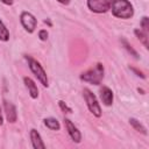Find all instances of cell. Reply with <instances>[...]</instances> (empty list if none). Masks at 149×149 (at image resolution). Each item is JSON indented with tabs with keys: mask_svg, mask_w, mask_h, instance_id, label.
Listing matches in <instances>:
<instances>
[{
	"mask_svg": "<svg viewBox=\"0 0 149 149\" xmlns=\"http://www.w3.org/2000/svg\"><path fill=\"white\" fill-rule=\"evenodd\" d=\"M29 135H30V142H31V146L34 149H44L45 148V144L41 137V134L35 128L30 129Z\"/></svg>",
	"mask_w": 149,
	"mask_h": 149,
	"instance_id": "10",
	"label": "cell"
},
{
	"mask_svg": "<svg viewBox=\"0 0 149 149\" xmlns=\"http://www.w3.org/2000/svg\"><path fill=\"white\" fill-rule=\"evenodd\" d=\"M10 35H9V30L7 29V27L5 26V23L2 22V20L0 19V41L2 42H7L9 40Z\"/></svg>",
	"mask_w": 149,
	"mask_h": 149,
	"instance_id": "15",
	"label": "cell"
},
{
	"mask_svg": "<svg viewBox=\"0 0 149 149\" xmlns=\"http://www.w3.org/2000/svg\"><path fill=\"white\" fill-rule=\"evenodd\" d=\"M43 122H44L45 127L49 128L50 130H59L61 129V123L55 118H45L43 120Z\"/></svg>",
	"mask_w": 149,
	"mask_h": 149,
	"instance_id": "12",
	"label": "cell"
},
{
	"mask_svg": "<svg viewBox=\"0 0 149 149\" xmlns=\"http://www.w3.org/2000/svg\"><path fill=\"white\" fill-rule=\"evenodd\" d=\"M140 29L142 31H144L146 34H149V19L148 16H143L141 19V22H140Z\"/></svg>",
	"mask_w": 149,
	"mask_h": 149,
	"instance_id": "17",
	"label": "cell"
},
{
	"mask_svg": "<svg viewBox=\"0 0 149 149\" xmlns=\"http://www.w3.org/2000/svg\"><path fill=\"white\" fill-rule=\"evenodd\" d=\"M3 111H5V115H6V119L8 122H10V123L16 122V120H17L16 107L12 102L3 100Z\"/></svg>",
	"mask_w": 149,
	"mask_h": 149,
	"instance_id": "8",
	"label": "cell"
},
{
	"mask_svg": "<svg viewBox=\"0 0 149 149\" xmlns=\"http://www.w3.org/2000/svg\"><path fill=\"white\" fill-rule=\"evenodd\" d=\"M2 123H3V116H2V109L0 106V126H2Z\"/></svg>",
	"mask_w": 149,
	"mask_h": 149,
	"instance_id": "22",
	"label": "cell"
},
{
	"mask_svg": "<svg viewBox=\"0 0 149 149\" xmlns=\"http://www.w3.org/2000/svg\"><path fill=\"white\" fill-rule=\"evenodd\" d=\"M104 74H105L104 65L101 63H97L93 66H91L88 70L83 72L80 74V79L92 85H100L104 79Z\"/></svg>",
	"mask_w": 149,
	"mask_h": 149,
	"instance_id": "2",
	"label": "cell"
},
{
	"mask_svg": "<svg viewBox=\"0 0 149 149\" xmlns=\"http://www.w3.org/2000/svg\"><path fill=\"white\" fill-rule=\"evenodd\" d=\"M57 1L62 5H69L70 3V0H57Z\"/></svg>",
	"mask_w": 149,
	"mask_h": 149,
	"instance_id": "23",
	"label": "cell"
},
{
	"mask_svg": "<svg viewBox=\"0 0 149 149\" xmlns=\"http://www.w3.org/2000/svg\"><path fill=\"white\" fill-rule=\"evenodd\" d=\"M58 106H59V108H61L63 112H66V113H72L71 107H69V106L65 104V101H63V100H58Z\"/></svg>",
	"mask_w": 149,
	"mask_h": 149,
	"instance_id": "18",
	"label": "cell"
},
{
	"mask_svg": "<svg viewBox=\"0 0 149 149\" xmlns=\"http://www.w3.org/2000/svg\"><path fill=\"white\" fill-rule=\"evenodd\" d=\"M112 14L119 19H130L134 15V7L129 0H111V8Z\"/></svg>",
	"mask_w": 149,
	"mask_h": 149,
	"instance_id": "1",
	"label": "cell"
},
{
	"mask_svg": "<svg viewBox=\"0 0 149 149\" xmlns=\"http://www.w3.org/2000/svg\"><path fill=\"white\" fill-rule=\"evenodd\" d=\"M87 7L93 13L102 14L109 10L111 0H87Z\"/></svg>",
	"mask_w": 149,
	"mask_h": 149,
	"instance_id": "6",
	"label": "cell"
},
{
	"mask_svg": "<svg viewBox=\"0 0 149 149\" xmlns=\"http://www.w3.org/2000/svg\"><path fill=\"white\" fill-rule=\"evenodd\" d=\"M129 125H130L136 132H139V133H141V134H143V135H147V134H148L146 127H144L137 119H135V118H130V119H129Z\"/></svg>",
	"mask_w": 149,
	"mask_h": 149,
	"instance_id": "13",
	"label": "cell"
},
{
	"mask_svg": "<svg viewBox=\"0 0 149 149\" xmlns=\"http://www.w3.org/2000/svg\"><path fill=\"white\" fill-rule=\"evenodd\" d=\"M99 93H100V99H101L102 104L105 106H112L113 99H114L113 91L108 86H102V87H100Z\"/></svg>",
	"mask_w": 149,
	"mask_h": 149,
	"instance_id": "9",
	"label": "cell"
},
{
	"mask_svg": "<svg viewBox=\"0 0 149 149\" xmlns=\"http://www.w3.org/2000/svg\"><path fill=\"white\" fill-rule=\"evenodd\" d=\"M20 22L24 30L29 34L34 33L37 27V19L29 12H22L20 15Z\"/></svg>",
	"mask_w": 149,
	"mask_h": 149,
	"instance_id": "5",
	"label": "cell"
},
{
	"mask_svg": "<svg viewBox=\"0 0 149 149\" xmlns=\"http://www.w3.org/2000/svg\"><path fill=\"white\" fill-rule=\"evenodd\" d=\"M2 3H5V5H7V6H12L13 5V2H14V0H0Z\"/></svg>",
	"mask_w": 149,
	"mask_h": 149,
	"instance_id": "21",
	"label": "cell"
},
{
	"mask_svg": "<svg viewBox=\"0 0 149 149\" xmlns=\"http://www.w3.org/2000/svg\"><path fill=\"white\" fill-rule=\"evenodd\" d=\"M121 43H122L123 48H125V49H126V50H127V51L130 54V56H133L135 59H139V58H140V56H139V54L136 52V50H135V49H134V48H133V47H132V45H130V44L127 42V40L121 38Z\"/></svg>",
	"mask_w": 149,
	"mask_h": 149,
	"instance_id": "16",
	"label": "cell"
},
{
	"mask_svg": "<svg viewBox=\"0 0 149 149\" xmlns=\"http://www.w3.org/2000/svg\"><path fill=\"white\" fill-rule=\"evenodd\" d=\"M48 36H49V34H48L47 29H41V30L38 31V38H40L41 41H47V40H48Z\"/></svg>",
	"mask_w": 149,
	"mask_h": 149,
	"instance_id": "19",
	"label": "cell"
},
{
	"mask_svg": "<svg viewBox=\"0 0 149 149\" xmlns=\"http://www.w3.org/2000/svg\"><path fill=\"white\" fill-rule=\"evenodd\" d=\"M26 59L28 62V66L30 69V71L34 73V76L37 78V80L42 84V86L48 87L49 86V80H48V76L45 70L43 69V66L41 65V63L36 59H34L30 56H26Z\"/></svg>",
	"mask_w": 149,
	"mask_h": 149,
	"instance_id": "3",
	"label": "cell"
},
{
	"mask_svg": "<svg viewBox=\"0 0 149 149\" xmlns=\"http://www.w3.org/2000/svg\"><path fill=\"white\" fill-rule=\"evenodd\" d=\"M137 91H139V92H141V94H144V91H143L142 88H140V87H139V88H137Z\"/></svg>",
	"mask_w": 149,
	"mask_h": 149,
	"instance_id": "24",
	"label": "cell"
},
{
	"mask_svg": "<svg viewBox=\"0 0 149 149\" xmlns=\"http://www.w3.org/2000/svg\"><path fill=\"white\" fill-rule=\"evenodd\" d=\"M83 95H84V99H85V101H86V105H87L88 111H90L95 118H100L102 112H101V107H100V105H99V102H98V99H97V97L94 95V93H93L91 90H88L87 87H85V88L83 90Z\"/></svg>",
	"mask_w": 149,
	"mask_h": 149,
	"instance_id": "4",
	"label": "cell"
},
{
	"mask_svg": "<svg viewBox=\"0 0 149 149\" xmlns=\"http://www.w3.org/2000/svg\"><path fill=\"white\" fill-rule=\"evenodd\" d=\"M23 83H24V86L28 90V93H29L30 98L31 99H37L38 98V88H37V85L35 84V81L30 77H24Z\"/></svg>",
	"mask_w": 149,
	"mask_h": 149,
	"instance_id": "11",
	"label": "cell"
},
{
	"mask_svg": "<svg viewBox=\"0 0 149 149\" xmlns=\"http://www.w3.org/2000/svg\"><path fill=\"white\" fill-rule=\"evenodd\" d=\"M134 34H135V36L140 40V42L144 45V48L148 49V48H149V44H148V34H146V33L142 31L141 29H135V30H134Z\"/></svg>",
	"mask_w": 149,
	"mask_h": 149,
	"instance_id": "14",
	"label": "cell"
},
{
	"mask_svg": "<svg viewBox=\"0 0 149 149\" xmlns=\"http://www.w3.org/2000/svg\"><path fill=\"white\" fill-rule=\"evenodd\" d=\"M64 125H65V128H66L70 137L72 139V141L76 142V143H79L81 141V134H80L79 129L74 126V123L70 119L64 118Z\"/></svg>",
	"mask_w": 149,
	"mask_h": 149,
	"instance_id": "7",
	"label": "cell"
},
{
	"mask_svg": "<svg viewBox=\"0 0 149 149\" xmlns=\"http://www.w3.org/2000/svg\"><path fill=\"white\" fill-rule=\"evenodd\" d=\"M129 69H130V70H132V71H133V72H134V73H135V74H136L137 77H141L142 79H144V78H146V76H144V73H143L142 71H140V70H137L136 68H133V66H129Z\"/></svg>",
	"mask_w": 149,
	"mask_h": 149,
	"instance_id": "20",
	"label": "cell"
}]
</instances>
